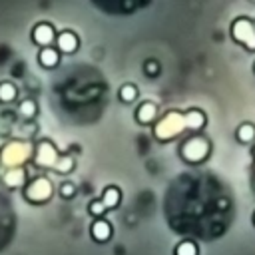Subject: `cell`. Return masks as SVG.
<instances>
[{
	"label": "cell",
	"instance_id": "6da1fadb",
	"mask_svg": "<svg viewBox=\"0 0 255 255\" xmlns=\"http://www.w3.org/2000/svg\"><path fill=\"white\" fill-rule=\"evenodd\" d=\"M92 235L98 239V241H108V237L112 235V227L108 221H96L94 227H92Z\"/></svg>",
	"mask_w": 255,
	"mask_h": 255
},
{
	"label": "cell",
	"instance_id": "7a4b0ae2",
	"mask_svg": "<svg viewBox=\"0 0 255 255\" xmlns=\"http://www.w3.org/2000/svg\"><path fill=\"white\" fill-rule=\"evenodd\" d=\"M52 38H54V32H52V28H50L48 24H40V26L34 28V42H38V44H48Z\"/></svg>",
	"mask_w": 255,
	"mask_h": 255
},
{
	"label": "cell",
	"instance_id": "3957f363",
	"mask_svg": "<svg viewBox=\"0 0 255 255\" xmlns=\"http://www.w3.org/2000/svg\"><path fill=\"white\" fill-rule=\"evenodd\" d=\"M76 46H78V38H76L72 32L60 34V48H62L64 52H74Z\"/></svg>",
	"mask_w": 255,
	"mask_h": 255
},
{
	"label": "cell",
	"instance_id": "277c9868",
	"mask_svg": "<svg viewBox=\"0 0 255 255\" xmlns=\"http://www.w3.org/2000/svg\"><path fill=\"white\" fill-rule=\"evenodd\" d=\"M40 60H42V64H44V66L52 68V66H56V64H58V54H56L54 50L46 48V50H42V54H40Z\"/></svg>",
	"mask_w": 255,
	"mask_h": 255
},
{
	"label": "cell",
	"instance_id": "5b68a950",
	"mask_svg": "<svg viewBox=\"0 0 255 255\" xmlns=\"http://www.w3.org/2000/svg\"><path fill=\"white\" fill-rule=\"evenodd\" d=\"M153 116H155V106H153V104H143V106L139 108L137 120H139V122H149Z\"/></svg>",
	"mask_w": 255,
	"mask_h": 255
},
{
	"label": "cell",
	"instance_id": "8992f818",
	"mask_svg": "<svg viewBox=\"0 0 255 255\" xmlns=\"http://www.w3.org/2000/svg\"><path fill=\"white\" fill-rule=\"evenodd\" d=\"M16 98V90L12 84H2L0 86V100L2 102H12Z\"/></svg>",
	"mask_w": 255,
	"mask_h": 255
},
{
	"label": "cell",
	"instance_id": "52a82bcc",
	"mask_svg": "<svg viewBox=\"0 0 255 255\" xmlns=\"http://www.w3.org/2000/svg\"><path fill=\"white\" fill-rule=\"evenodd\" d=\"M239 139H243V141H249V139H253V135H255V128L251 126V124H243L241 128H239Z\"/></svg>",
	"mask_w": 255,
	"mask_h": 255
},
{
	"label": "cell",
	"instance_id": "ba28073f",
	"mask_svg": "<svg viewBox=\"0 0 255 255\" xmlns=\"http://www.w3.org/2000/svg\"><path fill=\"white\" fill-rule=\"evenodd\" d=\"M118 195H120V191H118L116 187H108V189H106V197L102 199V203L112 207V205H116V201H118Z\"/></svg>",
	"mask_w": 255,
	"mask_h": 255
},
{
	"label": "cell",
	"instance_id": "9c48e42d",
	"mask_svg": "<svg viewBox=\"0 0 255 255\" xmlns=\"http://www.w3.org/2000/svg\"><path fill=\"white\" fill-rule=\"evenodd\" d=\"M120 96H122L124 102H131V100L137 96V90H135L133 86H124V88L120 90Z\"/></svg>",
	"mask_w": 255,
	"mask_h": 255
},
{
	"label": "cell",
	"instance_id": "30bf717a",
	"mask_svg": "<svg viewBox=\"0 0 255 255\" xmlns=\"http://www.w3.org/2000/svg\"><path fill=\"white\" fill-rule=\"evenodd\" d=\"M177 255H195V249L191 243H181L177 247Z\"/></svg>",
	"mask_w": 255,
	"mask_h": 255
},
{
	"label": "cell",
	"instance_id": "8fae6325",
	"mask_svg": "<svg viewBox=\"0 0 255 255\" xmlns=\"http://www.w3.org/2000/svg\"><path fill=\"white\" fill-rule=\"evenodd\" d=\"M104 209H106V207H104V203H102V201H92V213H96V215H98V213H102Z\"/></svg>",
	"mask_w": 255,
	"mask_h": 255
},
{
	"label": "cell",
	"instance_id": "7c38bea8",
	"mask_svg": "<svg viewBox=\"0 0 255 255\" xmlns=\"http://www.w3.org/2000/svg\"><path fill=\"white\" fill-rule=\"evenodd\" d=\"M62 195H64V197H70V195H74V185H70V183L62 185Z\"/></svg>",
	"mask_w": 255,
	"mask_h": 255
},
{
	"label": "cell",
	"instance_id": "4fadbf2b",
	"mask_svg": "<svg viewBox=\"0 0 255 255\" xmlns=\"http://www.w3.org/2000/svg\"><path fill=\"white\" fill-rule=\"evenodd\" d=\"M153 64H155V62H149V64H147V72H155V70H157Z\"/></svg>",
	"mask_w": 255,
	"mask_h": 255
},
{
	"label": "cell",
	"instance_id": "5bb4252c",
	"mask_svg": "<svg viewBox=\"0 0 255 255\" xmlns=\"http://www.w3.org/2000/svg\"><path fill=\"white\" fill-rule=\"evenodd\" d=\"M253 219H255V217H253Z\"/></svg>",
	"mask_w": 255,
	"mask_h": 255
}]
</instances>
